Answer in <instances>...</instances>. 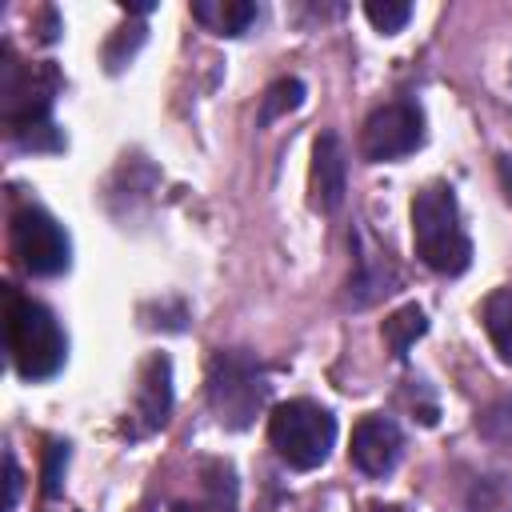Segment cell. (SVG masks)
I'll list each match as a JSON object with an SVG mask.
<instances>
[{
    "instance_id": "19",
    "label": "cell",
    "mask_w": 512,
    "mask_h": 512,
    "mask_svg": "<svg viewBox=\"0 0 512 512\" xmlns=\"http://www.w3.org/2000/svg\"><path fill=\"white\" fill-rule=\"evenodd\" d=\"M176 512H236V508H224L216 500H204V504H176Z\"/></svg>"
},
{
    "instance_id": "11",
    "label": "cell",
    "mask_w": 512,
    "mask_h": 512,
    "mask_svg": "<svg viewBox=\"0 0 512 512\" xmlns=\"http://www.w3.org/2000/svg\"><path fill=\"white\" fill-rule=\"evenodd\" d=\"M256 16H260V8L248 0H200V4H192V20H200L216 36H240Z\"/></svg>"
},
{
    "instance_id": "17",
    "label": "cell",
    "mask_w": 512,
    "mask_h": 512,
    "mask_svg": "<svg viewBox=\"0 0 512 512\" xmlns=\"http://www.w3.org/2000/svg\"><path fill=\"white\" fill-rule=\"evenodd\" d=\"M64 464H68V444L52 440V444L44 448V496H56V492H60Z\"/></svg>"
},
{
    "instance_id": "4",
    "label": "cell",
    "mask_w": 512,
    "mask_h": 512,
    "mask_svg": "<svg viewBox=\"0 0 512 512\" xmlns=\"http://www.w3.org/2000/svg\"><path fill=\"white\" fill-rule=\"evenodd\" d=\"M272 396L264 364L244 348H220L208 364V404L224 428H252Z\"/></svg>"
},
{
    "instance_id": "15",
    "label": "cell",
    "mask_w": 512,
    "mask_h": 512,
    "mask_svg": "<svg viewBox=\"0 0 512 512\" xmlns=\"http://www.w3.org/2000/svg\"><path fill=\"white\" fill-rule=\"evenodd\" d=\"M144 24H128V28H116V36L104 44V64H108V72H120L132 56H136V48L144 44Z\"/></svg>"
},
{
    "instance_id": "7",
    "label": "cell",
    "mask_w": 512,
    "mask_h": 512,
    "mask_svg": "<svg viewBox=\"0 0 512 512\" xmlns=\"http://www.w3.org/2000/svg\"><path fill=\"white\" fill-rule=\"evenodd\" d=\"M424 140V116L412 100H392L384 108H376L368 120H364V132H360V152L368 160H400L408 152H416Z\"/></svg>"
},
{
    "instance_id": "20",
    "label": "cell",
    "mask_w": 512,
    "mask_h": 512,
    "mask_svg": "<svg viewBox=\"0 0 512 512\" xmlns=\"http://www.w3.org/2000/svg\"><path fill=\"white\" fill-rule=\"evenodd\" d=\"M500 176H504V188H508V200H512V160H500Z\"/></svg>"
},
{
    "instance_id": "9",
    "label": "cell",
    "mask_w": 512,
    "mask_h": 512,
    "mask_svg": "<svg viewBox=\"0 0 512 512\" xmlns=\"http://www.w3.org/2000/svg\"><path fill=\"white\" fill-rule=\"evenodd\" d=\"M348 192V152L336 132H320L312 148V204L320 212H336Z\"/></svg>"
},
{
    "instance_id": "14",
    "label": "cell",
    "mask_w": 512,
    "mask_h": 512,
    "mask_svg": "<svg viewBox=\"0 0 512 512\" xmlns=\"http://www.w3.org/2000/svg\"><path fill=\"white\" fill-rule=\"evenodd\" d=\"M300 100H304V84H300L296 76L276 80V84L264 92V104H260V124H272L276 116H284V112L300 108Z\"/></svg>"
},
{
    "instance_id": "21",
    "label": "cell",
    "mask_w": 512,
    "mask_h": 512,
    "mask_svg": "<svg viewBox=\"0 0 512 512\" xmlns=\"http://www.w3.org/2000/svg\"><path fill=\"white\" fill-rule=\"evenodd\" d=\"M368 512H396V508H368Z\"/></svg>"
},
{
    "instance_id": "5",
    "label": "cell",
    "mask_w": 512,
    "mask_h": 512,
    "mask_svg": "<svg viewBox=\"0 0 512 512\" xmlns=\"http://www.w3.org/2000/svg\"><path fill=\"white\" fill-rule=\"evenodd\" d=\"M268 440L288 468H320L336 444V416L316 400H288L272 412Z\"/></svg>"
},
{
    "instance_id": "3",
    "label": "cell",
    "mask_w": 512,
    "mask_h": 512,
    "mask_svg": "<svg viewBox=\"0 0 512 512\" xmlns=\"http://www.w3.org/2000/svg\"><path fill=\"white\" fill-rule=\"evenodd\" d=\"M4 328H8L12 368L24 380H48L64 368L68 336H64L60 320L52 316V308L8 288L4 292Z\"/></svg>"
},
{
    "instance_id": "16",
    "label": "cell",
    "mask_w": 512,
    "mask_h": 512,
    "mask_svg": "<svg viewBox=\"0 0 512 512\" xmlns=\"http://www.w3.org/2000/svg\"><path fill=\"white\" fill-rule=\"evenodd\" d=\"M364 16L372 20L376 32H400L412 20V4H404V0H368Z\"/></svg>"
},
{
    "instance_id": "10",
    "label": "cell",
    "mask_w": 512,
    "mask_h": 512,
    "mask_svg": "<svg viewBox=\"0 0 512 512\" xmlns=\"http://www.w3.org/2000/svg\"><path fill=\"white\" fill-rule=\"evenodd\" d=\"M172 412V364L168 356H148L140 368V384H136V400H132V416H136V436L156 432Z\"/></svg>"
},
{
    "instance_id": "1",
    "label": "cell",
    "mask_w": 512,
    "mask_h": 512,
    "mask_svg": "<svg viewBox=\"0 0 512 512\" xmlns=\"http://www.w3.org/2000/svg\"><path fill=\"white\" fill-rule=\"evenodd\" d=\"M4 124L20 148L32 152H56L64 136L52 124V100L60 92V72L44 64H16L12 52L4 48Z\"/></svg>"
},
{
    "instance_id": "6",
    "label": "cell",
    "mask_w": 512,
    "mask_h": 512,
    "mask_svg": "<svg viewBox=\"0 0 512 512\" xmlns=\"http://www.w3.org/2000/svg\"><path fill=\"white\" fill-rule=\"evenodd\" d=\"M12 252L32 276H60L72 264V240L56 216L28 204L12 216Z\"/></svg>"
},
{
    "instance_id": "8",
    "label": "cell",
    "mask_w": 512,
    "mask_h": 512,
    "mask_svg": "<svg viewBox=\"0 0 512 512\" xmlns=\"http://www.w3.org/2000/svg\"><path fill=\"white\" fill-rule=\"evenodd\" d=\"M400 452H404V436L392 416L372 412L352 428V464L364 476H388L400 464Z\"/></svg>"
},
{
    "instance_id": "13",
    "label": "cell",
    "mask_w": 512,
    "mask_h": 512,
    "mask_svg": "<svg viewBox=\"0 0 512 512\" xmlns=\"http://www.w3.org/2000/svg\"><path fill=\"white\" fill-rule=\"evenodd\" d=\"M484 328H488L500 360L512 364V288H496L484 300Z\"/></svg>"
},
{
    "instance_id": "2",
    "label": "cell",
    "mask_w": 512,
    "mask_h": 512,
    "mask_svg": "<svg viewBox=\"0 0 512 512\" xmlns=\"http://www.w3.org/2000/svg\"><path fill=\"white\" fill-rule=\"evenodd\" d=\"M412 244L416 256L440 276H460L472 264V240L460 224V204L448 184L436 180L412 196Z\"/></svg>"
},
{
    "instance_id": "12",
    "label": "cell",
    "mask_w": 512,
    "mask_h": 512,
    "mask_svg": "<svg viewBox=\"0 0 512 512\" xmlns=\"http://www.w3.org/2000/svg\"><path fill=\"white\" fill-rule=\"evenodd\" d=\"M424 332H428V316H424V308H416V304H404L400 312H392V316L384 320V344H388V352H392L396 360H404L408 348H412Z\"/></svg>"
},
{
    "instance_id": "18",
    "label": "cell",
    "mask_w": 512,
    "mask_h": 512,
    "mask_svg": "<svg viewBox=\"0 0 512 512\" xmlns=\"http://www.w3.org/2000/svg\"><path fill=\"white\" fill-rule=\"evenodd\" d=\"M4 472H8V500H4V512L16 508V496H20V468L12 456H4Z\"/></svg>"
}]
</instances>
